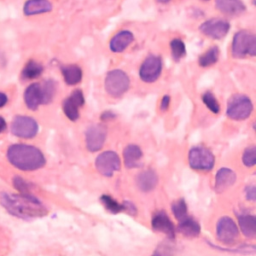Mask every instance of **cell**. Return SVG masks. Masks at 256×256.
I'll list each match as a JSON object with an SVG mask.
<instances>
[{"label": "cell", "instance_id": "obj_1", "mask_svg": "<svg viewBox=\"0 0 256 256\" xmlns=\"http://www.w3.org/2000/svg\"><path fill=\"white\" fill-rule=\"evenodd\" d=\"M0 203L9 214L26 220L43 217L48 212L37 198L27 193L11 194L2 192L0 194Z\"/></svg>", "mask_w": 256, "mask_h": 256}, {"label": "cell", "instance_id": "obj_2", "mask_svg": "<svg viewBox=\"0 0 256 256\" xmlns=\"http://www.w3.org/2000/svg\"><path fill=\"white\" fill-rule=\"evenodd\" d=\"M7 158L14 167L22 171H34L45 165L43 153L38 148L27 144L9 146Z\"/></svg>", "mask_w": 256, "mask_h": 256}, {"label": "cell", "instance_id": "obj_3", "mask_svg": "<svg viewBox=\"0 0 256 256\" xmlns=\"http://www.w3.org/2000/svg\"><path fill=\"white\" fill-rule=\"evenodd\" d=\"M256 54V37L254 34L241 30L238 31L232 42V55L235 58H244L246 56H255Z\"/></svg>", "mask_w": 256, "mask_h": 256}, {"label": "cell", "instance_id": "obj_4", "mask_svg": "<svg viewBox=\"0 0 256 256\" xmlns=\"http://www.w3.org/2000/svg\"><path fill=\"white\" fill-rule=\"evenodd\" d=\"M253 110L249 97L243 94L233 95L227 103V116L232 120H244L248 118Z\"/></svg>", "mask_w": 256, "mask_h": 256}, {"label": "cell", "instance_id": "obj_5", "mask_svg": "<svg viewBox=\"0 0 256 256\" xmlns=\"http://www.w3.org/2000/svg\"><path fill=\"white\" fill-rule=\"evenodd\" d=\"M130 80L128 75L119 69L108 72L105 78V89L113 97L122 96L129 88Z\"/></svg>", "mask_w": 256, "mask_h": 256}, {"label": "cell", "instance_id": "obj_6", "mask_svg": "<svg viewBox=\"0 0 256 256\" xmlns=\"http://www.w3.org/2000/svg\"><path fill=\"white\" fill-rule=\"evenodd\" d=\"M188 159L191 168L202 171L211 170L215 162V158L212 152L209 149L201 146L192 148L189 152Z\"/></svg>", "mask_w": 256, "mask_h": 256}, {"label": "cell", "instance_id": "obj_7", "mask_svg": "<svg viewBox=\"0 0 256 256\" xmlns=\"http://www.w3.org/2000/svg\"><path fill=\"white\" fill-rule=\"evenodd\" d=\"M11 132L17 137L30 139L36 136L38 133V124L32 117L19 115L16 116L12 121Z\"/></svg>", "mask_w": 256, "mask_h": 256}, {"label": "cell", "instance_id": "obj_8", "mask_svg": "<svg viewBox=\"0 0 256 256\" xmlns=\"http://www.w3.org/2000/svg\"><path fill=\"white\" fill-rule=\"evenodd\" d=\"M95 167L101 175L111 177L120 170V158L114 151L102 152L95 160Z\"/></svg>", "mask_w": 256, "mask_h": 256}, {"label": "cell", "instance_id": "obj_9", "mask_svg": "<svg viewBox=\"0 0 256 256\" xmlns=\"http://www.w3.org/2000/svg\"><path fill=\"white\" fill-rule=\"evenodd\" d=\"M216 235L218 240L225 244L234 243L239 235V230L236 223L227 216L219 219L216 226Z\"/></svg>", "mask_w": 256, "mask_h": 256}, {"label": "cell", "instance_id": "obj_10", "mask_svg": "<svg viewBox=\"0 0 256 256\" xmlns=\"http://www.w3.org/2000/svg\"><path fill=\"white\" fill-rule=\"evenodd\" d=\"M162 70L161 58L155 55L148 56L142 63L139 71L140 78L147 83H152L158 79Z\"/></svg>", "mask_w": 256, "mask_h": 256}, {"label": "cell", "instance_id": "obj_11", "mask_svg": "<svg viewBox=\"0 0 256 256\" xmlns=\"http://www.w3.org/2000/svg\"><path fill=\"white\" fill-rule=\"evenodd\" d=\"M107 130L102 124H94L87 128L85 133L86 147L90 152L100 150L106 140Z\"/></svg>", "mask_w": 256, "mask_h": 256}, {"label": "cell", "instance_id": "obj_12", "mask_svg": "<svg viewBox=\"0 0 256 256\" xmlns=\"http://www.w3.org/2000/svg\"><path fill=\"white\" fill-rule=\"evenodd\" d=\"M230 29V24L223 19H210L203 22L199 30L206 36L213 39H222Z\"/></svg>", "mask_w": 256, "mask_h": 256}, {"label": "cell", "instance_id": "obj_13", "mask_svg": "<svg viewBox=\"0 0 256 256\" xmlns=\"http://www.w3.org/2000/svg\"><path fill=\"white\" fill-rule=\"evenodd\" d=\"M83 104L84 95L82 91L74 90L70 96L63 101V112L71 121H76L79 118V108L82 107Z\"/></svg>", "mask_w": 256, "mask_h": 256}, {"label": "cell", "instance_id": "obj_14", "mask_svg": "<svg viewBox=\"0 0 256 256\" xmlns=\"http://www.w3.org/2000/svg\"><path fill=\"white\" fill-rule=\"evenodd\" d=\"M24 101L31 110H36L41 104H44L42 85L40 83L30 84L24 92Z\"/></svg>", "mask_w": 256, "mask_h": 256}, {"label": "cell", "instance_id": "obj_15", "mask_svg": "<svg viewBox=\"0 0 256 256\" xmlns=\"http://www.w3.org/2000/svg\"><path fill=\"white\" fill-rule=\"evenodd\" d=\"M151 225L155 231L165 234L170 239H174L175 227L165 212L160 211L156 213L152 218Z\"/></svg>", "mask_w": 256, "mask_h": 256}, {"label": "cell", "instance_id": "obj_16", "mask_svg": "<svg viewBox=\"0 0 256 256\" xmlns=\"http://www.w3.org/2000/svg\"><path fill=\"white\" fill-rule=\"evenodd\" d=\"M236 181V174L229 168L223 167L218 170L215 176V190L222 193L230 188Z\"/></svg>", "mask_w": 256, "mask_h": 256}, {"label": "cell", "instance_id": "obj_17", "mask_svg": "<svg viewBox=\"0 0 256 256\" xmlns=\"http://www.w3.org/2000/svg\"><path fill=\"white\" fill-rule=\"evenodd\" d=\"M216 8L228 16H238L245 11V5L241 0H215Z\"/></svg>", "mask_w": 256, "mask_h": 256}, {"label": "cell", "instance_id": "obj_18", "mask_svg": "<svg viewBox=\"0 0 256 256\" xmlns=\"http://www.w3.org/2000/svg\"><path fill=\"white\" fill-rule=\"evenodd\" d=\"M134 40L133 34L128 30H123L118 32L110 40V50L116 53L124 51Z\"/></svg>", "mask_w": 256, "mask_h": 256}, {"label": "cell", "instance_id": "obj_19", "mask_svg": "<svg viewBox=\"0 0 256 256\" xmlns=\"http://www.w3.org/2000/svg\"><path fill=\"white\" fill-rule=\"evenodd\" d=\"M52 8V4L48 0H27L23 6V13L26 16H32L50 12Z\"/></svg>", "mask_w": 256, "mask_h": 256}, {"label": "cell", "instance_id": "obj_20", "mask_svg": "<svg viewBox=\"0 0 256 256\" xmlns=\"http://www.w3.org/2000/svg\"><path fill=\"white\" fill-rule=\"evenodd\" d=\"M157 182L158 177L156 173L152 170H145L138 174L136 178V183L143 192H149L154 189L157 185Z\"/></svg>", "mask_w": 256, "mask_h": 256}, {"label": "cell", "instance_id": "obj_21", "mask_svg": "<svg viewBox=\"0 0 256 256\" xmlns=\"http://www.w3.org/2000/svg\"><path fill=\"white\" fill-rule=\"evenodd\" d=\"M124 162L127 168H134L139 165L142 158V151L139 146L135 144H129L123 151Z\"/></svg>", "mask_w": 256, "mask_h": 256}, {"label": "cell", "instance_id": "obj_22", "mask_svg": "<svg viewBox=\"0 0 256 256\" xmlns=\"http://www.w3.org/2000/svg\"><path fill=\"white\" fill-rule=\"evenodd\" d=\"M63 78L68 85H76L82 79V70L75 64L67 65L61 69Z\"/></svg>", "mask_w": 256, "mask_h": 256}, {"label": "cell", "instance_id": "obj_23", "mask_svg": "<svg viewBox=\"0 0 256 256\" xmlns=\"http://www.w3.org/2000/svg\"><path fill=\"white\" fill-rule=\"evenodd\" d=\"M239 226L242 233L248 238H254L256 235V219L253 215H240L238 217Z\"/></svg>", "mask_w": 256, "mask_h": 256}, {"label": "cell", "instance_id": "obj_24", "mask_svg": "<svg viewBox=\"0 0 256 256\" xmlns=\"http://www.w3.org/2000/svg\"><path fill=\"white\" fill-rule=\"evenodd\" d=\"M179 222L180 224L178 226V229L183 235L187 237H196L200 234V225L194 219L187 216L186 218Z\"/></svg>", "mask_w": 256, "mask_h": 256}, {"label": "cell", "instance_id": "obj_25", "mask_svg": "<svg viewBox=\"0 0 256 256\" xmlns=\"http://www.w3.org/2000/svg\"><path fill=\"white\" fill-rule=\"evenodd\" d=\"M42 72H43V66L34 60H30L26 63V65L22 70V78L26 80L35 79L39 77L42 74Z\"/></svg>", "mask_w": 256, "mask_h": 256}, {"label": "cell", "instance_id": "obj_26", "mask_svg": "<svg viewBox=\"0 0 256 256\" xmlns=\"http://www.w3.org/2000/svg\"><path fill=\"white\" fill-rule=\"evenodd\" d=\"M218 58H219V49L217 46H212L199 57L198 63L202 67H209L215 64L218 61Z\"/></svg>", "mask_w": 256, "mask_h": 256}, {"label": "cell", "instance_id": "obj_27", "mask_svg": "<svg viewBox=\"0 0 256 256\" xmlns=\"http://www.w3.org/2000/svg\"><path fill=\"white\" fill-rule=\"evenodd\" d=\"M103 206L111 213H119L125 209V205L118 203L109 195H102L100 198Z\"/></svg>", "mask_w": 256, "mask_h": 256}, {"label": "cell", "instance_id": "obj_28", "mask_svg": "<svg viewBox=\"0 0 256 256\" xmlns=\"http://www.w3.org/2000/svg\"><path fill=\"white\" fill-rule=\"evenodd\" d=\"M170 47L174 60L179 61L186 55L185 44L181 39H173L170 43Z\"/></svg>", "mask_w": 256, "mask_h": 256}, {"label": "cell", "instance_id": "obj_29", "mask_svg": "<svg viewBox=\"0 0 256 256\" xmlns=\"http://www.w3.org/2000/svg\"><path fill=\"white\" fill-rule=\"evenodd\" d=\"M172 212L178 221H181L188 216L187 205H186L184 199H178L175 202H173Z\"/></svg>", "mask_w": 256, "mask_h": 256}, {"label": "cell", "instance_id": "obj_30", "mask_svg": "<svg viewBox=\"0 0 256 256\" xmlns=\"http://www.w3.org/2000/svg\"><path fill=\"white\" fill-rule=\"evenodd\" d=\"M43 90V98H44V104H48L52 101L55 91H56V85L53 80H47L42 85Z\"/></svg>", "mask_w": 256, "mask_h": 256}, {"label": "cell", "instance_id": "obj_31", "mask_svg": "<svg viewBox=\"0 0 256 256\" xmlns=\"http://www.w3.org/2000/svg\"><path fill=\"white\" fill-rule=\"evenodd\" d=\"M202 100L204 102V104L206 105V107L208 109H210L214 114L219 113L220 111V105L217 101V99L215 98V96L211 93V92H206L203 96H202Z\"/></svg>", "mask_w": 256, "mask_h": 256}, {"label": "cell", "instance_id": "obj_32", "mask_svg": "<svg viewBox=\"0 0 256 256\" xmlns=\"http://www.w3.org/2000/svg\"><path fill=\"white\" fill-rule=\"evenodd\" d=\"M242 161H243L244 165L247 167H252L256 164V148H255V146H250L244 151Z\"/></svg>", "mask_w": 256, "mask_h": 256}, {"label": "cell", "instance_id": "obj_33", "mask_svg": "<svg viewBox=\"0 0 256 256\" xmlns=\"http://www.w3.org/2000/svg\"><path fill=\"white\" fill-rule=\"evenodd\" d=\"M13 185H14V187L20 193H27V194H29V191H30V188H31V184L28 183L27 181H25L20 176H15L13 178Z\"/></svg>", "mask_w": 256, "mask_h": 256}, {"label": "cell", "instance_id": "obj_34", "mask_svg": "<svg viewBox=\"0 0 256 256\" xmlns=\"http://www.w3.org/2000/svg\"><path fill=\"white\" fill-rule=\"evenodd\" d=\"M169 103H170V96L169 95H164L162 100H161V103H160V109L162 111H166L169 107Z\"/></svg>", "mask_w": 256, "mask_h": 256}, {"label": "cell", "instance_id": "obj_35", "mask_svg": "<svg viewBox=\"0 0 256 256\" xmlns=\"http://www.w3.org/2000/svg\"><path fill=\"white\" fill-rule=\"evenodd\" d=\"M256 190L254 186H249L247 188V192H246V197L248 200L250 201H255V196H256Z\"/></svg>", "mask_w": 256, "mask_h": 256}, {"label": "cell", "instance_id": "obj_36", "mask_svg": "<svg viewBox=\"0 0 256 256\" xmlns=\"http://www.w3.org/2000/svg\"><path fill=\"white\" fill-rule=\"evenodd\" d=\"M7 102H8L7 95L5 93H3V92H0V108L5 106L7 104Z\"/></svg>", "mask_w": 256, "mask_h": 256}, {"label": "cell", "instance_id": "obj_37", "mask_svg": "<svg viewBox=\"0 0 256 256\" xmlns=\"http://www.w3.org/2000/svg\"><path fill=\"white\" fill-rule=\"evenodd\" d=\"M6 129V121L3 117L0 116V133Z\"/></svg>", "mask_w": 256, "mask_h": 256}, {"label": "cell", "instance_id": "obj_38", "mask_svg": "<svg viewBox=\"0 0 256 256\" xmlns=\"http://www.w3.org/2000/svg\"><path fill=\"white\" fill-rule=\"evenodd\" d=\"M113 117V115H112V113L111 112H109V111H106V112H104L103 114H102V116H101V118L102 119H110V118H112Z\"/></svg>", "mask_w": 256, "mask_h": 256}, {"label": "cell", "instance_id": "obj_39", "mask_svg": "<svg viewBox=\"0 0 256 256\" xmlns=\"http://www.w3.org/2000/svg\"><path fill=\"white\" fill-rule=\"evenodd\" d=\"M158 2H161V3H167V2H169L170 0H157Z\"/></svg>", "mask_w": 256, "mask_h": 256}, {"label": "cell", "instance_id": "obj_40", "mask_svg": "<svg viewBox=\"0 0 256 256\" xmlns=\"http://www.w3.org/2000/svg\"><path fill=\"white\" fill-rule=\"evenodd\" d=\"M204 1H207V0H204Z\"/></svg>", "mask_w": 256, "mask_h": 256}]
</instances>
